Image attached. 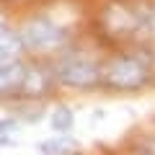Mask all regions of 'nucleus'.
<instances>
[{"label": "nucleus", "mask_w": 155, "mask_h": 155, "mask_svg": "<svg viewBox=\"0 0 155 155\" xmlns=\"http://www.w3.org/2000/svg\"><path fill=\"white\" fill-rule=\"evenodd\" d=\"M57 75H60L62 83L67 85H75V88H85V85H93L96 80L101 78V70H98V62L88 54H70L60 62L57 67Z\"/></svg>", "instance_id": "2"}, {"label": "nucleus", "mask_w": 155, "mask_h": 155, "mask_svg": "<svg viewBox=\"0 0 155 155\" xmlns=\"http://www.w3.org/2000/svg\"><path fill=\"white\" fill-rule=\"evenodd\" d=\"M11 129H13V119H0V142H3V137H5Z\"/></svg>", "instance_id": "8"}, {"label": "nucleus", "mask_w": 155, "mask_h": 155, "mask_svg": "<svg viewBox=\"0 0 155 155\" xmlns=\"http://www.w3.org/2000/svg\"><path fill=\"white\" fill-rule=\"evenodd\" d=\"M23 47L26 49H34V52H52V49H60L62 44L67 41V34L62 26H57L54 21L39 16V18H31V21L23 23V28L18 31Z\"/></svg>", "instance_id": "1"}, {"label": "nucleus", "mask_w": 155, "mask_h": 155, "mask_svg": "<svg viewBox=\"0 0 155 155\" xmlns=\"http://www.w3.org/2000/svg\"><path fill=\"white\" fill-rule=\"evenodd\" d=\"M147 70L137 57H116L109 67H106V80L116 88H137L145 83Z\"/></svg>", "instance_id": "3"}, {"label": "nucleus", "mask_w": 155, "mask_h": 155, "mask_svg": "<svg viewBox=\"0 0 155 155\" xmlns=\"http://www.w3.org/2000/svg\"><path fill=\"white\" fill-rule=\"evenodd\" d=\"M72 124H75V114H72V109H67V106H57L54 111L49 114V127L54 129V132H70Z\"/></svg>", "instance_id": "5"}, {"label": "nucleus", "mask_w": 155, "mask_h": 155, "mask_svg": "<svg viewBox=\"0 0 155 155\" xmlns=\"http://www.w3.org/2000/svg\"><path fill=\"white\" fill-rule=\"evenodd\" d=\"M70 145H72L70 137H52V140H47V142L39 145V150L47 153V155H57V153H62V150H67Z\"/></svg>", "instance_id": "7"}, {"label": "nucleus", "mask_w": 155, "mask_h": 155, "mask_svg": "<svg viewBox=\"0 0 155 155\" xmlns=\"http://www.w3.org/2000/svg\"><path fill=\"white\" fill-rule=\"evenodd\" d=\"M23 78H26V70H23L18 62H16V65L0 67V93H3V91L16 88L18 83H23Z\"/></svg>", "instance_id": "6"}, {"label": "nucleus", "mask_w": 155, "mask_h": 155, "mask_svg": "<svg viewBox=\"0 0 155 155\" xmlns=\"http://www.w3.org/2000/svg\"><path fill=\"white\" fill-rule=\"evenodd\" d=\"M150 26H153V31H155V13H153V18H150Z\"/></svg>", "instance_id": "9"}, {"label": "nucleus", "mask_w": 155, "mask_h": 155, "mask_svg": "<svg viewBox=\"0 0 155 155\" xmlns=\"http://www.w3.org/2000/svg\"><path fill=\"white\" fill-rule=\"evenodd\" d=\"M21 49H23V41L16 31L8 28V23L0 18V67L5 65H16L18 57H21Z\"/></svg>", "instance_id": "4"}, {"label": "nucleus", "mask_w": 155, "mask_h": 155, "mask_svg": "<svg viewBox=\"0 0 155 155\" xmlns=\"http://www.w3.org/2000/svg\"><path fill=\"white\" fill-rule=\"evenodd\" d=\"M150 150H153V153H155V137H153V145H150Z\"/></svg>", "instance_id": "10"}]
</instances>
